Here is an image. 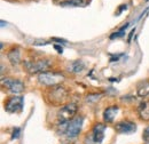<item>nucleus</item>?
Here are the masks:
<instances>
[{
    "label": "nucleus",
    "mask_w": 149,
    "mask_h": 144,
    "mask_svg": "<svg viewBox=\"0 0 149 144\" xmlns=\"http://www.w3.org/2000/svg\"><path fill=\"white\" fill-rule=\"evenodd\" d=\"M117 113H118V107L117 105H112V107L107 108L103 112V120L106 123H112Z\"/></svg>",
    "instance_id": "nucleus-11"
},
{
    "label": "nucleus",
    "mask_w": 149,
    "mask_h": 144,
    "mask_svg": "<svg viewBox=\"0 0 149 144\" xmlns=\"http://www.w3.org/2000/svg\"><path fill=\"white\" fill-rule=\"evenodd\" d=\"M139 116L142 120L149 121V101H143L138 108Z\"/></svg>",
    "instance_id": "nucleus-12"
},
{
    "label": "nucleus",
    "mask_w": 149,
    "mask_h": 144,
    "mask_svg": "<svg viewBox=\"0 0 149 144\" xmlns=\"http://www.w3.org/2000/svg\"><path fill=\"white\" fill-rule=\"evenodd\" d=\"M23 66L25 71L30 74L35 73H41L48 70L51 66V62L47 58H38V60H32V61H25L23 63Z\"/></svg>",
    "instance_id": "nucleus-1"
},
{
    "label": "nucleus",
    "mask_w": 149,
    "mask_h": 144,
    "mask_svg": "<svg viewBox=\"0 0 149 144\" xmlns=\"http://www.w3.org/2000/svg\"><path fill=\"white\" fill-rule=\"evenodd\" d=\"M7 57H8L9 62H10L13 65H17L19 62H21V49H19V47L12 48V49L8 52Z\"/></svg>",
    "instance_id": "nucleus-10"
},
{
    "label": "nucleus",
    "mask_w": 149,
    "mask_h": 144,
    "mask_svg": "<svg viewBox=\"0 0 149 144\" xmlns=\"http://www.w3.org/2000/svg\"><path fill=\"white\" fill-rule=\"evenodd\" d=\"M115 129L119 134H131L136 130V125L130 120H123V121L116 124Z\"/></svg>",
    "instance_id": "nucleus-8"
},
{
    "label": "nucleus",
    "mask_w": 149,
    "mask_h": 144,
    "mask_svg": "<svg viewBox=\"0 0 149 144\" xmlns=\"http://www.w3.org/2000/svg\"><path fill=\"white\" fill-rule=\"evenodd\" d=\"M85 65L81 61H74V62H71L68 66V70L71 72V73H79L84 70Z\"/></svg>",
    "instance_id": "nucleus-14"
},
{
    "label": "nucleus",
    "mask_w": 149,
    "mask_h": 144,
    "mask_svg": "<svg viewBox=\"0 0 149 144\" xmlns=\"http://www.w3.org/2000/svg\"><path fill=\"white\" fill-rule=\"evenodd\" d=\"M77 110H78V107L76 103H68L65 104L64 107L58 110L57 112V120L60 124L62 123H69L74 119V117L77 113Z\"/></svg>",
    "instance_id": "nucleus-4"
},
{
    "label": "nucleus",
    "mask_w": 149,
    "mask_h": 144,
    "mask_svg": "<svg viewBox=\"0 0 149 144\" xmlns=\"http://www.w3.org/2000/svg\"><path fill=\"white\" fill-rule=\"evenodd\" d=\"M23 108V97L22 96H12L7 98L5 103V110L9 113L19 112Z\"/></svg>",
    "instance_id": "nucleus-6"
},
{
    "label": "nucleus",
    "mask_w": 149,
    "mask_h": 144,
    "mask_svg": "<svg viewBox=\"0 0 149 144\" xmlns=\"http://www.w3.org/2000/svg\"><path fill=\"white\" fill-rule=\"evenodd\" d=\"M69 96V91L67 88H64L63 86L61 85H57V86H53L48 94H47V98L49 100V102L53 104V105H61L63 104L67 98Z\"/></svg>",
    "instance_id": "nucleus-2"
},
{
    "label": "nucleus",
    "mask_w": 149,
    "mask_h": 144,
    "mask_svg": "<svg viewBox=\"0 0 149 144\" xmlns=\"http://www.w3.org/2000/svg\"><path fill=\"white\" fill-rule=\"evenodd\" d=\"M104 132H106V126L103 124H96L93 128V138L94 143L100 144L103 138H104Z\"/></svg>",
    "instance_id": "nucleus-9"
},
{
    "label": "nucleus",
    "mask_w": 149,
    "mask_h": 144,
    "mask_svg": "<svg viewBox=\"0 0 149 144\" xmlns=\"http://www.w3.org/2000/svg\"><path fill=\"white\" fill-rule=\"evenodd\" d=\"M19 129H16V133L14 132V134H13V138H16V137H19L17 135H19Z\"/></svg>",
    "instance_id": "nucleus-19"
},
{
    "label": "nucleus",
    "mask_w": 149,
    "mask_h": 144,
    "mask_svg": "<svg viewBox=\"0 0 149 144\" xmlns=\"http://www.w3.org/2000/svg\"><path fill=\"white\" fill-rule=\"evenodd\" d=\"M84 5H85L84 0H65L61 2V6H70V7H79Z\"/></svg>",
    "instance_id": "nucleus-15"
},
{
    "label": "nucleus",
    "mask_w": 149,
    "mask_h": 144,
    "mask_svg": "<svg viewBox=\"0 0 149 144\" xmlns=\"http://www.w3.org/2000/svg\"><path fill=\"white\" fill-rule=\"evenodd\" d=\"M64 79H65V77L61 72L45 71L39 73V75H38L39 82L45 85V86H49V87L60 85Z\"/></svg>",
    "instance_id": "nucleus-3"
},
{
    "label": "nucleus",
    "mask_w": 149,
    "mask_h": 144,
    "mask_svg": "<svg viewBox=\"0 0 149 144\" xmlns=\"http://www.w3.org/2000/svg\"><path fill=\"white\" fill-rule=\"evenodd\" d=\"M142 138L146 143H149V126L145 128V130L142 133Z\"/></svg>",
    "instance_id": "nucleus-18"
},
{
    "label": "nucleus",
    "mask_w": 149,
    "mask_h": 144,
    "mask_svg": "<svg viewBox=\"0 0 149 144\" xmlns=\"http://www.w3.org/2000/svg\"><path fill=\"white\" fill-rule=\"evenodd\" d=\"M1 84H2V86L6 89H8L10 93H13V94H19V93H22L24 90V88H25L24 84L21 80H17V79L6 78V79H2Z\"/></svg>",
    "instance_id": "nucleus-5"
},
{
    "label": "nucleus",
    "mask_w": 149,
    "mask_h": 144,
    "mask_svg": "<svg viewBox=\"0 0 149 144\" xmlns=\"http://www.w3.org/2000/svg\"><path fill=\"white\" fill-rule=\"evenodd\" d=\"M81 126H83V118L81 117H76L71 121H69L67 132H65V135L69 138H74L80 133Z\"/></svg>",
    "instance_id": "nucleus-7"
},
{
    "label": "nucleus",
    "mask_w": 149,
    "mask_h": 144,
    "mask_svg": "<svg viewBox=\"0 0 149 144\" xmlns=\"http://www.w3.org/2000/svg\"><path fill=\"white\" fill-rule=\"evenodd\" d=\"M102 96V94H90L86 98L87 102H95V101H99V98Z\"/></svg>",
    "instance_id": "nucleus-17"
},
{
    "label": "nucleus",
    "mask_w": 149,
    "mask_h": 144,
    "mask_svg": "<svg viewBox=\"0 0 149 144\" xmlns=\"http://www.w3.org/2000/svg\"><path fill=\"white\" fill-rule=\"evenodd\" d=\"M136 93H138V96L140 97H146L149 95V79L148 80H143L141 81L138 87H136Z\"/></svg>",
    "instance_id": "nucleus-13"
},
{
    "label": "nucleus",
    "mask_w": 149,
    "mask_h": 144,
    "mask_svg": "<svg viewBox=\"0 0 149 144\" xmlns=\"http://www.w3.org/2000/svg\"><path fill=\"white\" fill-rule=\"evenodd\" d=\"M129 26V24H125L120 30H118L117 32H115V33H112L111 36H110V39H115V38H118V37H122L124 35V30H126V28Z\"/></svg>",
    "instance_id": "nucleus-16"
}]
</instances>
